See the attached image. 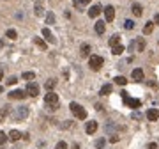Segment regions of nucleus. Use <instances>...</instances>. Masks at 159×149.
<instances>
[{
	"mask_svg": "<svg viewBox=\"0 0 159 149\" xmlns=\"http://www.w3.org/2000/svg\"><path fill=\"white\" fill-rule=\"evenodd\" d=\"M42 37H44V39H46L48 43H51V44H55V43H57V39H55V36L51 34V30H50L48 27H44V28H42Z\"/></svg>",
	"mask_w": 159,
	"mask_h": 149,
	"instance_id": "0eeeda50",
	"label": "nucleus"
},
{
	"mask_svg": "<svg viewBox=\"0 0 159 149\" xmlns=\"http://www.w3.org/2000/svg\"><path fill=\"white\" fill-rule=\"evenodd\" d=\"M103 64H104V59L101 55H90L88 57V66L92 71H99L103 68Z\"/></svg>",
	"mask_w": 159,
	"mask_h": 149,
	"instance_id": "7ed1b4c3",
	"label": "nucleus"
},
{
	"mask_svg": "<svg viewBox=\"0 0 159 149\" xmlns=\"http://www.w3.org/2000/svg\"><path fill=\"white\" fill-rule=\"evenodd\" d=\"M104 144H106V139H97L96 148H97V149H103V148H104Z\"/></svg>",
	"mask_w": 159,
	"mask_h": 149,
	"instance_id": "2f4dec72",
	"label": "nucleus"
},
{
	"mask_svg": "<svg viewBox=\"0 0 159 149\" xmlns=\"http://www.w3.org/2000/svg\"><path fill=\"white\" fill-rule=\"evenodd\" d=\"M124 27H126L127 30H133V28H135V21H133V20H126V21H124Z\"/></svg>",
	"mask_w": 159,
	"mask_h": 149,
	"instance_id": "7c9ffc66",
	"label": "nucleus"
},
{
	"mask_svg": "<svg viewBox=\"0 0 159 149\" xmlns=\"http://www.w3.org/2000/svg\"><path fill=\"white\" fill-rule=\"evenodd\" d=\"M90 2H92V0H73V5H74L78 11H81V9H83V7H87Z\"/></svg>",
	"mask_w": 159,
	"mask_h": 149,
	"instance_id": "4468645a",
	"label": "nucleus"
},
{
	"mask_svg": "<svg viewBox=\"0 0 159 149\" xmlns=\"http://www.w3.org/2000/svg\"><path fill=\"white\" fill-rule=\"evenodd\" d=\"M124 101H126L131 108H140V107H142V101H140V100H131V98H126Z\"/></svg>",
	"mask_w": 159,
	"mask_h": 149,
	"instance_id": "a211bd4d",
	"label": "nucleus"
},
{
	"mask_svg": "<svg viewBox=\"0 0 159 149\" xmlns=\"http://www.w3.org/2000/svg\"><path fill=\"white\" fill-rule=\"evenodd\" d=\"M44 103L48 105L50 110H57V108H58V96H57L53 91H50V92L44 96Z\"/></svg>",
	"mask_w": 159,
	"mask_h": 149,
	"instance_id": "f03ea898",
	"label": "nucleus"
},
{
	"mask_svg": "<svg viewBox=\"0 0 159 149\" xmlns=\"http://www.w3.org/2000/svg\"><path fill=\"white\" fill-rule=\"evenodd\" d=\"M85 132H87L88 135H94V133L97 132V123H96V121H88L87 126H85Z\"/></svg>",
	"mask_w": 159,
	"mask_h": 149,
	"instance_id": "1a4fd4ad",
	"label": "nucleus"
},
{
	"mask_svg": "<svg viewBox=\"0 0 159 149\" xmlns=\"http://www.w3.org/2000/svg\"><path fill=\"white\" fill-rule=\"evenodd\" d=\"M115 84H119V85H126L127 80H126L124 76H117V78H115Z\"/></svg>",
	"mask_w": 159,
	"mask_h": 149,
	"instance_id": "473e14b6",
	"label": "nucleus"
},
{
	"mask_svg": "<svg viewBox=\"0 0 159 149\" xmlns=\"http://www.w3.org/2000/svg\"><path fill=\"white\" fill-rule=\"evenodd\" d=\"M152 30H154V21H147L145 27H143V34L149 36V34H152Z\"/></svg>",
	"mask_w": 159,
	"mask_h": 149,
	"instance_id": "aec40b11",
	"label": "nucleus"
},
{
	"mask_svg": "<svg viewBox=\"0 0 159 149\" xmlns=\"http://www.w3.org/2000/svg\"><path fill=\"white\" fill-rule=\"evenodd\" d=\"M9 110H11V107H9V105H5L4 108H0V123H2V121L9 116Z\"/></svg>",
	"mask_w": 159,
	"mask_h": 149,
	"instance_id": "b1692460",
	"label": "nucleus"
},
{
	"mask_svg": "<svg viewBox=\"0 0 159 149\" xmlns=\"http://www.w3.org/2000/svg\"><path fill=\"white\" fill-rule=\"evenodd\" d=\"M131 11H133V14H135L136 18H140V16L143 14V7H142L140 4H133V5H131Z\"/></svg>",
	"mask_w": 159,
	"mask_h": 149,
	"instance_id": "2eb2a0df",
	"label": "nucleus"
},
{
	"mask_svg": "<svg viewBox=\"0 0 159 149\" xmlns=\"http://www.w3.org/2000/svg\"><path fill=\"white\" fill-rule=\"evenodd\" d=\"M101 9H103V7H101V5H97V4H96V5H92V7L88 9V16H90V18H97V16L101 14Z\"/></svg>",
	"mask_w": 159,
	"mask_h": 149,
	"instance_id": "9b49d317",
	"label": "nucleus"
},
{
	"mask_svg": "<svg viewBox=\"0 0 159 149\" xmlns=\"http://www.w3.org/2000/svg\"><path fill=\"white\" fill-rule=\"evenodd\" d=\"M147 119H149V121H158L159 119V108H150V110H147Z\"/></svg>",
	"mask_w": 159,
	"mask_h": 149,
	"instance_id": "ddd939ff",
	"label": "nucleus"
},
{
	"mask_svg": "<svg viewBox=\"0 0 159 149\" xmlns=\"http://www.w3.org/2000/svg\"><path fill=\"white\" fill-rule=\"evenodd\" d=\"M69 108H71V112L74 114V117H76V119H81V121H83V119H87V110H85L80 103L73 101V103L69 105Z\"/></svg>",
	"mask_w": 159,
	"mask_h": 149,
	"instance_id": "f257e3e1",
	"label": "nucleus"
},
{
	"mask_svg": "<svg viewBox=\"0 0 159 149\" xmlns=\"http://www.w3.org/2000/svg\"><path fill=\"white\" fill-rule=\"evenodd\" d=\"M117 44H120V36H119V34H115V36L110 37V46L113 48V46H117Z\"/></svg>",
	"mask_w": 159,
	"mask_h": 149,
	"instance_id": "393cba45",
	"label": "nucleus"
},
{
	"mask_svg": "<svg viewBox=\"0 0 159 149\" xmlns=\"http://www.w3.org/2000/svg\"><path fill=\"white\" fill-rule=\"evenodd\" d=\"M34 78H35V73H34V71H25V73H23V80H28V82H32Z\"/></svg>",
	"mask_w": 159,
	"mask_h": 149,
	"instance_id": "cd10ccee",
	"label": "nucleus"
},
{
	"mask_svg": "<svg viewBox=\"0 0 159 149\" xmlns=\"http://www.w3.org/2000/svg\"><path fill=\"white\" fill-rule=\"evenodd\" d=\"M5 142H7V135L4 132H0V146H4Z\"/></svg>",
	"mask_w": 159,
	"mask_h": 149,
	"instance_id": "72a5a7b5",
	"label": "nucleus"
},
{
	"mask_svg": "<svg viewBox=\"0 0 159 149\" xmlns=\"http://www.w3.org/2000/svg\"><path fill=\"white\" fill-rule=\"evenodd\" d=\"M46 23H48V25H53V23H55V14H53V12H48V14H46Z\"/></svg>",
	"mask_w": 159,
	"mask_h": 149,
	"instance_id": "c756f323",
	"label": "nucleus"
},
{
	"mask_svg": "<svg viewBox=\"0 0 159 149\" xmlns=\"http://www.w3.org/2000/svg\"><path fill=\"white\" fill-rule=\"evenodd\" d=\"M21 137H23V135H21V132H18V130H11L9 135H7V139H9L11 142H18Z\"/></svg>",
	"mask_w": 159,
	"mask_h": 149,
	"instance_id": "9d476101",
	"label": "nucleus"
},
{
	"mask_svg": "<svg viewBox=\"0 0 159 149\" xmlns=\"http://www.w3.org/2000/svg\"><path fill=\"white\" fill-rule=\"evenodd\" d=\"M7 96H9V100H23V98L27 96V92H25V91H19V89H18V91H11V92H9Z\"/></svg>",
	"mask_w": 159,
	"mask_h": 149,
	"instance_id": "6e6552de",
	"label": "nucleus"
},
{
	"mask_svg": "<svg viewBox=\"0 0 159 149\" xmlns=\"http://www.w3.org/2000/svg\"><path fill=\"white\" fill-rule=\"evenodd\" d=\"M140 117H142V116H140L138 112H135V114H133V119H140Z\"/></svg>",
	"mask_w": 159,
	"mask_h": 149,
	"instance_id": "ea45409f",
	"label": "nucleus"
},
{
	"mask_svg": "<svg viewBox=\"0 0 159 149\" xmlns=\"http://www.w3.org/2000/svg\"><path fill=\"white\" fill-rule=\"evenodd\" d=\"M80 55L81 57H90V44H83L80 48Z\"/></svg>",
	"mask_w": 159,
	"mask_h": 149,
	"instance_id": "412c9836",
	"label": "nucleus"
},
{
	"mask_svg": "<svg viewBox=\"0 0 159 149\" xmlns=\"http://www.w3.org/2000/svg\"><path fill=\"white\" fill-rule=\"evenodd\" d=\"M34 12H35V16H42V14H44L42 2H37V4H35V7H34Z\"/></svg>",
	"mask_w": 159,
	"mask_h": 149,
	"instance_id": "4be33fe9",
	"label": "nucleus"
},
{
	"mask_svg": "<svg viewBox=\"0 0 159 149\" xmlns=\"http://www.w3.org/2000/svg\"><path fill=\"white\" fill-rule=\"evenodd\" d=\"M119 140H120V137H119V135H112V137H110V142H112V144H117Z\"/></svg>",
	"mask_w": 159,
	"mask_h": 149,
	"instance_id": "c9c22d12",
	"label": "nucleus"
},
{
	"mask_svg": "<svg viewBox=\"0 0 159 149\" xmlns=\"http://www.w3.org/2000/svg\"><path fill=\"white\" fill-rule=\"evenodd\" d=\"M149 149H158V144H156V142H150V144H149Z\"/></svg>",
	"mask_w": 159,
	"mask_h": 149,
	"instance_id": "4c0bfd02",
	"label": "nucleus"
},
{
	"mask_svg": "<svg viewBox=\"0 0 159 149\" xmlns=\"http://www.w3.org/2000/svg\"><path fill=\"white\" fill-rule=\"evenodd\" d=\"M25 92H27V96H32V98H35V96L39 94V85H37L35 82H28V85H27Z\"/></svg>",
	"mask_w": 159,
	"mask_h": 149,
	"instance_id": "39448f33",
	"label": "nucleus"
},
{
	"mask_svg": "<svg viewBox=\"0 0 159 149\" xmlns=\"http://www.w3.org/2000/svg\"><path fill=\"white\" fill-rule=\"evenodd\" d=\"M55 149H67V144H65L64 140H60V142H58V144L55 146Z\"/></svg>",
	"mask_w": 159,
	"mask_h": 149,
	"instance_id": "f704fd0d",
	"label": "nucleus"
},
{
	"mask_svg": "<svg viewBox=\"0 0 159 149\" xmlns=\"http://www.w3.org/2000/svg\"><path fill=\"white\" fill-rule=\"evenodd\" d=\"M104 30H106V23L103 21V20H99V21H96V32L101 36V34H104Z\"/></svg>",
	"mask_w": 159,
	"mask_h": 149,
	"instance_id": "dca6fc26",
	"label": "nucleus"
},
{
	"mask_svg": "<svg viewBox=\"0 0 159 149\" xmlns=\"http://www.w3.org/2000/svg\"><path fill=\"white\" fill-rule=\"evenodd\" d=\"M2 78H4V71L0 69V80H2Z\"/></svg>",
	"mask_w": 159,
	"mask_h": 149,
	"instance_id": "a19ab883",
	"label": "nucleus"
},
{
	"mask_svg": "<svg viewBox=\"0 0 159 149\" xmlns=\"http://www.w3.org/2000/svg\"><path fill=\"white\" fill-rule=\"evenodd\" d=\"M112 89H113V87H112V84H104V85L101 87L99 94H101V96H108V94L112 92Z\"/></svg>",
	"mask_w": 159,
	"mask_h": 149,
	"instance_id": "6ab92c4d",
	"label": "nucleus"
},
{
	"mask_svg": "<svg viewBox=\"0 0 159 149\" xmlns=\"http://www.w3.org/2000/svg\"><path fill=\"white\" fill-rule=\"evenodd\" d=\"M112 53H113V55H122V53H124V46H122V44L113 46V48H112Z\"/></svg>",
	"mask_w": 159,
	"mask_h": 149,
	"instance_id": "a878e982",
	"label": "nucleus"
},
{
	"mask_svg": "<svg viewBox=\"0 0 159 149\" xmlns=\"http://www.w3.org/2000/svg\"><path fill=\"white\" fill-rule=\"evenodd\" d=\"M5 37H9V39H16V37H18V32H16L14 28H7V32H5Z\"/></svg>",
	"mask_w": 159,
	"mask_h": 149,
	"instance_id": "bb28decb",
	"label": "nucleus"
},
{
	"mask_svg": "<svg viewBox=\"0 0 159 149\" xmlns=\"http://www.w3.org/2000/svg\"><path fill=\"white\" fill-rule=\"evenodd\" d=\"M131 76H133V80H135V82H142V80H143V69H140V68L133 69Z\"/></svg>",
	"mask_w": 159,
	"mask_h": 149,
	"instance_id": "f8f14e48",
	"label": "nucleus"
},
{
	"mask_svg": "<svg viewBox=\"0 0 159 149\" xmlns=\"http://www.w3.org/2000/svg\"><path fill=\"white\" fill-rule=\"evenodd\" d=\"M104 18H106L108 23H112L115 20V7L113 5H106L104 7Z\"/></svg>",
	"mask_w": 159,
	"mask_h": 149,
	"instance_id": "423d86ee",
	"label": "nucleus"
},
{
	"mask_svg": "<svg viewBox=\"0 0 159 149\" xmlns=\"http://www.w3.org/2000/svg\"><path fill=\"white\" fill-rule=\"evenodd\" d=\"M28 116V108L27 107H18L14 112H12V119L14 121H21V119H25Z\"/></svg>",
	"mask_w": 159,
	"mask_h": 149,
	"instance_id": "20e7f679",
	"label": "nucleus"
},
{
	"mask_svg": "<svg viewBox=\"0 0 159 149\" xmlns=\"http://www.w3.org/2000/svg\"><path fill=\"white\" fill-rule=\"evenodd\" d=\"M133 46H136V52H143L145 50V39L143 37H138L136 43H133Z\"/></svg>",
	"mask_w": 159,
	"mask_h": 149,
	"instance_id": "f3484780",
	"label": "nucleus"
},
{
	"mask_svg": "<svg viewBox=\"0 0 159 149\" xmlns=\"http://www.w3.org/2000/svg\"><path fill=\"white\" fill-rule=\"evenodd\" d=\"M16 82H18V78H16V76H11V78L7 80V84H9V85H14Z\"/></svg>",
	"mask_w": 159,
	"mask_h": 149,
	"instance_id": "e433bc0d",
	"label": "nucleus"
},
{
	"mask_svg": "<svg viewBox=\"0 0 159 149\" xmlns=\"http://www.w3.org/2000/svg\"><path fill=\"white\" fill-rule=\"evenodd\" d=\"M154 25H159V14L154 16Z\"/></svg>",
	"mask_w": 159,
	"mask_h": 149,
	"instance_id": "58836bf2",
	"label": "nucleus"
},
{
	"mask_svg": "<svg viewBox=\"0 0 159 149\" xmlns=\"http://www.w3.org/2000/svg\"><path fill=\"white\" fill-rule=\"evenodd\" d=\"M2 46H4V43H2V41H0V48H2Z\"/></svg>",
	"mask_w": 159,
	"mask_h": 149,
	"instance_id": "37998d69",
	"label": "nucleus"
},
{
	"mask_svg": "<svg viewBox=\"0 0 159 149\" xmlns=\"http://www.w3.org/2000/svg\"><path fill=\"white\" fill-rule=\"evenodd\" d=\"M55 85H57V80H53V78H50V80L44 84V87L48 89V92H50V91H53V87H55Z\"/></svg>",
	"mask_w": 159,
	"mask_h": 149,
	"instance_id": "c85d7f7f",
	"label": "nucleus"
},
{
	"mask_svg": "<svg viewBox=\"0 0 159 149\" xmlns=\"http://www.w3.org/2000/svg\"><path fill=\"white\" fill-rule=\"evenodd\" d=\"M34 43H35L41 50H46V48H48V44H46V41H44L42 37H35V39H34Z\"/></svg>",
	"mask_w": 159,
	"mask_h": 149,
	"instance_id": "5701e85b",
	"label": "nucleus"
},
{
	"mask_svg": "<svg viewBox=\"0 0 159 149\" xmlns=\"http://www.w3.org/2000/svg\"><path fill=\"white\" fill-rule=\"evenodd\" d=\"M2 91H4V87H2V85H0V94H2Z\"/></svg>",
	"mask_w": 159,
	"mask_h": 149,
	"instance_id": "79ce46f5",
	"label": "nucleus"
}]
</instances>
